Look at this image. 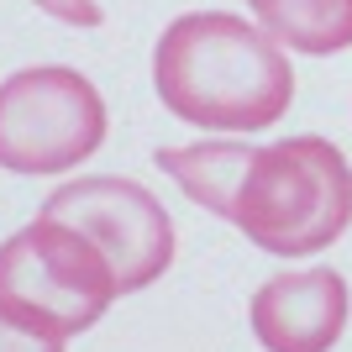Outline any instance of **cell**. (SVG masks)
Instances as JSON below:
<instances>
[{
    "label": "cell",
    "mask_w": 352,
    "mask_h": 352,
    "mask_svg": "<svg viewBox=\"0 0 352 352\" xmlns=\"http://www.w3.org/2000/svg\"><path fill=\"white\" fill-rule=\"evenodd\" d=\"M153 89L179 121L236 137L284 121L294 69L289 53L242 16L184 11L153 47Z\"/></svg>",
    "instance_id": "cell-1"
},
{
    "label": "cell",
    "mask_w": 352,
    "mask_h": 352,
    "mask_svg": "<svg viewBox=\"0 0 352 352\" xmlns=\"http://www.w3.org/2000/svg\"><path fill=\"white\" fill-rule=\"evenodd\" d=\"M226 221L268 258L326 252L352 226V163L326 137L268 142L252 153Z\"/></svg>",
    "instance_id": "cell-2"
},
{
    "label": "cell",
    "mask_w": 352,
    "mask_h": 352,
    "mask_svg": "<svg viewBox=\"0 0 352 352\" xmlns=\"http://www.w3.org/2000/svg\"><path fill=\"white\" fill-rule=\"evenodd\" d=\"M121 294L116 268L85 232L43 216L0 242V316L32 326L43 337H79L100 321Z\"/></svg>",
    "instance_id": "cell-3"
},
{
    "label": "cell",
    "mask_w": 352,
    "mask_h": 352,
    "mask_svg": "<svg viewBox=\"0 0 352 352\" xmlns=\"http://www.w3.org/2000/svg\"><path fill=\"white\" fill-rule=\"evenodd\" d=\"M105 142V100L79 69L43 63L0 85V168L69 174Z\"/></svg>",
    "instance_id": "cell-4"
},
{
    "label": "cell",
    "mask_w": 352,
    "mask_h": 352,
    "mask_svg": "<svg viewBox=\"0 0 352 352\" xmlns=\"http://www.w3.org/2000/svg\"><path fill=\"white\" fill-rule=\"evenodd\" d=\"M43 216H58L74 232H85L105 252V263L116 268L121 294L158 284L174 263V221L158 206V195L137 179L85 174L47 195Z\"/></svg>",
    "instance_id": "cell-5"
},
{
    "label": "cell",
    "mask_w": 352,
    "mask_h": 352,
    "mask_svg": "<svg viewBox=\"0 0 352 352\" xmlns=\"http://www.w3.org/2000/svg\"><path fill=\"white\" fill-rule=\"evenodd\" d=\"M248 326L263 352H331L347 326V279L337 268H289L258 284Z\"/></svg>",
    "instance_id": "cell-6"
},
{
    "label": "cell",
    "mask_w": 352,
    "mask_h": 352,
    "mask_svg": "<svg viewBox=\"0 0 352 352\" xmlns=\"http://www.w3.org/2000/svg\"><path fill=\"white\" fill-rule=\"evenodd\" d=\"M258 147L232 142V137H216V142H184V147H158L153 163L174 179L179 190L190 195L195 206H206L210 216H232V195L248 174V163Z\"/></svg>",
    "instance_id": "cell-7"
},
{
    "label": "cell",
    "mask_w": 352,
    "mask_h": 352,
    "mask_svg": "<svg viewBox=\"0 0 352 352\" xmlns=\"http://www.w3.org/2000/svg\"><path fill=\"white\" fill-rule=\"evenodd\" d=\"M258 27L289 53L331 58L352 47V0H248Z\"/></svg>",
    "instance_id": "cell-8"
},
{
    "label": "cell",
    "mask_w": 352,
    "mask_h": 352,
    "mask_svg": "<svg viewBox=\"0 0 352 352\" xmlns=\"http://www.w3.org/2000/svg\"><path fill=\"white\" fill-rule=\"evenodd\" d=\"M37 11H47L53 21H63V27H100L105 11L100 0H32Z\"/></svg>",
    "instance_id": "cell-9"
},
{
    "label": "cell",
    "mask_w": 352,
    "mask_h": 352,
    "mask_svg": "<svg viewBox=\"0 0 352 352\" xmlns=\"http://www.w3.org/2000/svg\"><path fill=\"white\" fill-rule=\"evenodd\" d=\"M0 352H63L58 337H43L32 326H16L11 316H0Z\"/></svg>",
    "instance_id": "cell-10"
}]
</instances>
